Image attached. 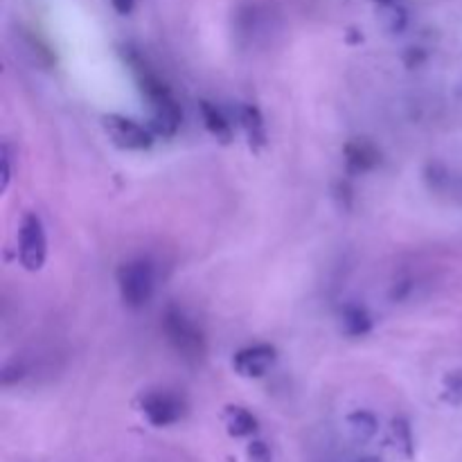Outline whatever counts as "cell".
Masks as SVG:
<instances>
[{
  "mask_svg": "<svg viewBox=\"0 0 462 462\" xmlns=\"http://www.w3.org/2000/svg\"><path fill=\"white\" fill-rule=\"evenodd\" d=\"M162 332L185 361H201L206 356V338L201 329L176 307H170L162 314Z\"/></svg>",
  "mask_w": 462,
  "mask_h": 462,
  "instance_id": "1",
  "label": "cell"
},
{
  "mask_svg": "<svg viewBox=\"0 0 462 462\" xmlns=\"http://www.w3.org/2000/svg\"><path fill=\"white\" fill-rule=\"evenodd\" d=\"M117 289L122 302L131 310H143L153 296V269L144 260H131L117 269Z\"/></svg>",
  "mask_w": 462,
  "mask_h": 462,
  "instance_id": "2",
  "label": "cell"
},
{
  "mask_svg": "<svg viewBox=\"0 0 462 462\" xmlns=\"http://www.w3.org/2000/svg\"><path fill=\"white\" fill-rule=\"evenodd\" d=\"M48 257V239H45L43 221L36 212H27L18 226V262L25 271L36 273L43 269Z\"/></svg>",
  "mask_w": 462,
  "mask_h": 462,
  "instance_id": "3",
  "label": "cell"
},
{
  "mask_svg": "<svg viewBox=\"0 0 462 462\" xmlns=\"http://www.w3.org/2000/svg\"><path fill=\"white\" fill-rule=\"evenodd\" d=\"M104 131L108 134V138L113 140V144H117L120 149H129V152H144V149L152 147L153 138L152 131L144 129L143 125H138L135 120L125 116H117V113H108L102 117Z\"/></svg>",
  "mask_w": 462,
  "mask_h": 462,
  "instance_id": "4",
  "label": "cell"
},
{
  "mask_svg": "<svg viewBox=\"0 0 462 462\" xmlns=\"http://www.w3.org/2000/svg\"><path fill=\"white\" fill-rule=\"evenodd\" d=\"M140 411H143L144 420H147L152 427L165 429L183 418L185 404L179 395H174V393L153 391L143 395V400H140Z\"/></svg>",
  "mask_w": 462,
  "mask_h": 462,
  "instance_id": "5",
  "label": "cell"
},
{
  "mask_svg": "<svg viewBox=\"0 0 462 462\" xmlns=\"http://www.w3.org/2000/svg\"><path fill=\"white\" fill-rule=\"evenodd\" d=\"M275 347L269 343H257V346H248L239 350L233 359V368L239 377L244 379H260L264 377L275 364Z\"/></svg>",
  "mask_w": 462,
  "mask_h": 462,
  "instance_id": "6",
  "label": "cell"
},
{
  "mask_svg": "<svg viewBox=\"0 0 462 462\" xmlns=\"http://www.w3.org/2000/svg\"><path fill=\"white\" fill-rule=\"evenodd\" d=\"M152 126L162 138H174L180 129V108L170 95L152 102Z\"/></svg>",
  "mask_w": 462,
  "mask_h": 462,
  "instance_id": "7",
  "label": "cell"
},
{
  "mask_svg": "<svg viewBox=\"0 0 462 462\" xmlns=\"http://www.w3.org/2000/svg\"><path fill=\"white\" fill-rule=\"evenodd\" d=\"M343 153H346V162L352 171H370L379 165L382 161V153L374 147L370 140L355 138L343 147Z\"/></svg>",
  "mask_w": 462,
  "mask_h": 462,
  "instance_id": "8",
  "label": "cell"
},
{
  "mask_svg": "<svg viewBox=\"0 0 462 462\" xmlns=\"http://www.w3.org/2000/svg\"><path fill=\"white\" fill-rule=\"evenodd\" d=\"M224 424L228 436L233 438H251L257 433V420L244 406H226L224 409Z\"/></svg>",
  "mask_w": 462,
  "mask_h": 462,
  "instance_id": "9",
  "label": "cell"
},
{
  "mask_svg": "<svg viewBox=\"0 0 462 462\" xmlns=\"http://www.w3.org/2000/svg\"><path fill=\"white\" fill-rule=\"evenodd\" d=\"M199 113H201V120L203 125H206L208 134H212L224 144H228L230 140H233V126H230V122L226 120V116L215 106V104L208 102V99H201V102H199Z\"/></svg>",
  "mask_w": 462,
  "mask_h": 462,
  "instance_id": "10",
  "label": "cell"
},
{
  "mask_svg": "<svg viewBox=\"0 0 462 462\" xmlns=\"http://www.w3.org/2000/svg\"><path fill=\"white\" fill-rule=\"evenodd\" d=\"M373 328V319L368 311L359 305H347L341 311V329L347 337H364Z\"/></svg>",
  "mask_w": 462,
  "mask_h": 462,
  "instance_id": "11",
  "label": "cell"
},
{
  "mask_svg": "<svg viewBox=\"0 0 462 462\" xmlns=\"http://www.w3.org/2000/svg\"><path fill=\"white\" fill-rule=\"evenodd\" d=\"M347 429L356 442H368L377 436L379 422L370 411H355L347 415Z\"/></svg>",
  "mask_w": 462,
  "mask_h": 462,
  "instance_id": "12",
  "label": "cell"
},
{
  "mask_svg": "<svg viewBox=\"0 0 462 462\" xmlns=\"http://www.w3.org/2000/svg\"><path fill=\"white\" fill-rule=\"evenodd\" d=\"M239 120H242V126L246 129L248 134V140H251L253 147H262V144L266 143V129H264V117H262L260 108L257 106H242V116H239Z\"/></svg>",
  "mask_w": 462,
  "mask_h": 462,
  "instance_id": "13",
  "label": "cell"
},
{
  "mask_svg": "<svg viewBox=\"0 0 462 462\" xmlns=\"http://www.w3.org/2000/svg\"><path fill=\"white\" fill-rule=\"evenodd\" d=\"M379 25L388 32V34H400L409 25V14L402 5L388 3L379 5Z\"/></svg>",
  "mask_w": 462,
  "mask_h": 462,
  "instance_id": "14",
  "label": "cell"
},
{
  "mask_svg": "<svg viewBox=\"0 0 462 462\" xmlns=\"http://www.w3.org/2000/svg\"><path fill=\"white\" fill-rule=\"evenodd\" d=\"M391 438H393V445L395 449L400 451L402 456L411 458L415 449V442H413V431H411V424L406 422L404 418H395L391 424Z\"/></svg>",
  "mask_w": 462,
  "mask_h": 462,
  "instance_id": "15",
  "label": "cell"
},
{
  "mask_svg": "<svg viewBox=\"0 0 462 462\" xmlns=\"http://www.w3.org/2000/svg\"><path fill=\"white\" fill-rule=\"evenodd\" d=\"M442 400L451 406H462V373H449L442 379Z\"/></svg>",
  "mask_w": 462,
  "mask_h": 462,
  "instance_id": "16",
  "label": "cell"
},
{
  "mask_svg": "<svg viewBox=\"0 0 462 462\" xmlns=\"http://www.w3.org/2000/svg\"><path fill=\"white\" fill-rule=\"evenodd\" d=\"M248 462H271V449L266 447V442L253 440L248 445Z\"/></svg>",
  "mask_w": 462,
  "mask_h": 462,
  "instance_id": "17",
  "label": "cell"
},
{
  "mask_svg": "<svg viewBox=\"0 0 462 462\" xmlns=\"http://www.w3.org/2000/svg\"><path fill=\"white\" fill-rule=\"evenodd\" d=\"M113 9H116L117 14H122V16H126V14L134 12V5L135 0H111Z\"/></svg>",
  "mask_w": 462,
  "mask_h": 462,
  "instance_id": "18",
  "label": "cell"
},
{
  "mask_svg": "<svg viewBox=\"0 0 462 462\" xmlns=\"http://www.w3.org/2000/svg\"><path fill=\"white\" fill-rule=\"evenodd\" d=\"M9 179H12V170H9L7 147H3V192L9 188Z\"/></svg>",
  "mask_w": 462,
  "mask_h": 462,
  "instance_id": "19",
  "label": "cell"
},
{
  "mask_svg": "<svg viewBox=\"0 0 462 462\" xmlns=\"http://www.w3.org/2000/svg\"><path fill=\"white\" fill-rule=\"evenodd\" d=\"M356 462H382L377 458V456H364V458H359Z\"/></svg>",
  "mask_w": 462,
  "mask_h": 462,
  "instance_id": "20",
  "label": "cell"
},
{
  "mask_svg": "<svg viewBox=\"0 0 462 462\" xmlns=\"http://www.w3.org/2000/svg\"><path fill=\"white\" fill-rule=\"evenodd\" d=\"M373 3H377V5H388V3H395V0H373Z\"/></svg>",
  "mask_w": 462,
  "mask_h": 462,
  "instance_id": "21",
  "label": "cell"
}]
</instances>
